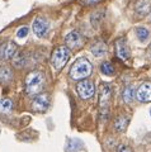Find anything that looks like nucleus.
<instances>
[{
  "label": "nucleus",
  "mask_w": 151,
  "mask_h": 152,
  "mask_svg": "<svg viewBox=\"0 0 151 152\" xmlns=\"http://www.w3.org/2000/svg\"><path fill=\"white\" fill-rule=\"evenodd\" d=\"M93 72V66L89 62L86 58H78L75 62L73 64L71 69H70V77L75 81H79V80H83L88 77L89 75Z\"/></svg>",
  "instance_id": "f03ea898"
},
{
  "label": "nucleus",
  "mask_w": 151,
  "mask_h": 152,
  "mask_svg": "<svg viewBox=\"0 0 151 152\" xmlns=\"http://www.w3.org/2000/svg\"><path fill=\"white\" fill-rule=\"evenodd\" d=\"M112 96V86L107 83L99 85V109H100V119L106 121L109 110V102Z\"/></svg>",
  "instance_id": "7ed1b4c3"
},
{
  "label": "nucleus",
  "mask_w": 151,
  "mask_h": 152,
  "mask_svg": "<svg viewBox=\"0 0 151 152\" xmlns=\"http://www.w3.org/2000/svg\"><path fill=\"white\" fill-rule=\"evenodd\" d=\"M13 79V72L8 66H0V83L8 84Z\"/></svg>",
  "instance_id": "4468645a"
},
{
  "label": "nucleus",
  "mask_w": 151,
  "mask_h": 152,
  "mask_svg": "<svg viewBox=\"0 0 151 152\" xmlns=\"http://www.w3.org/2000/svg\"><path fill=\"white\" fill-rule=\"evenodd\" d=\"M100 71L107 76H112L114 74V67H113L112 64H109V62H103L100 65Z\"/></svg>",
  "instance_id": "aec40b11"
},
{
  "label": "nucleus",
  "mask_w": 151,
  "mask_h": 152,
  "mask_svg": "<svg viewBox=\"0 0 151 152\" xmlns=\"http://www.w3.org/2000/svg\"><path fill=\"white\" fill-rule=\"evenodd\" d=\"M27 34H28V28L27 27H22L21 29L18 31V33H17V36L19 38H24Z\"/></svg>",
  "instance_id": "4be33fe9"
},
{
  "label": "nucleus",
  "mask_w": 151,
  "mask_h": 152,
  "mask_svg": "<svg viewBox=\"0 0 151 152\" xmlns=\"http://www.w3.org/2000/svg\"><path fill=\"white\" fill-rule=\"evenodd\" d=\"M13 107H14V104H13V100L12 99H1L0 100V113H3V114H8V113H10L13 110Z\"/></svg>",
  "instance_id": "f3484780"
},
{
  "label": "nucleus",
  "mask_w": 151,
  "mask_h": 152,
  "mask_svg": "<svg viewBox=\"0 0 151 152\" xmlns=\"http://www.w3.org/2000/svg\"><path fill=\"white\" fill-rule=\"evenodd\" d=\"M149 51H150V55H151V46H150V48H149Z\"/></svg>",
  "instance_id": "b1692460"
},
{
  "label": "nucleus",
  "mask_w": 151,
  "mask_h": 152,
  "mask_svg": "<svg viewBox=\"0 0 151 152\" xmlns=\"http://www.w3.org/2000/svg\"><path fill=\"white\" fill-rule=\"evenodd\" d=\"M70 55H71V51H70L66 46H60L57 48H55V51L52 52V56H51V64L56 70H61L62 67H65V65L67 64V61L70 58Z\"/></svg>",
  "instance_id": "20e7f679"
},
{
  "label": "nucleus",
  "mask_w": 151,
  "mask_h": 152,
  "mask_svg": "<svg viewBox=\"0 0 151 152\" xmlns=\"http://www.w3.org/2000/svg\"><path fill=\"white\" fill-rule=\"evenodd\" d=\"M12 64H13V66L15 69H23L26 66V64H27V58H26L24 53H21V52L19 53H15L14 57H13Z\"/></svg>",
  "instance_id": "dca6fc26"
},
{
  "label": "nucleus",
  "mask_w": 151,
  "mask_h": 152,
  "mask_svg": "<svg viewBox=\"0 0 151 152\" xmlns=\"http://www.w3.org/2000/svg\"><path fill=\"white\" fill-rule=\"evenodd\" d=\"M32 28H33V32H34L37 36L43 38L48 34L50 23L45 18H36L34 22H33V24H32Z\"/></svg>",
  "instance_id": "0eeeda50"
},
{
  "label": "nucleus",
  "mask_w": 151,
  "mask_h": 152,
  "mask_svg": "<svg viewBox=\"0 0 151 152\" xmlns=\"http://www.w3.org/2000/svg\"><path fill=\"white\" fill-rule=\"evenodd\" d=\"M135 89L132 85H128V86H126V89L123 90V94H122V98H123V100L127 103V104H130L133 102V98H135Z\"/></svg>",
  "instance_id": "a211bd4d"
},
{
  "label": "nucleus",
  "mask_w": 151,
  "mask_h": 152,
  "mask_svg": "<svg viewBox=\"0 0 151 152\" xmlns=\"http://www.w3.org/2000/svg\"><path fill=\"white\" fill-rule=\"evenodd\" d=\"M117 152H132V150H131V147L127 145H119L117 147Z\"/></svg>",
  "instance_id": "412c9836"
},
{
  "label": "nucleus",
  "mask_w": 151,
  "mask_h": 152,
  "mask_svg": "<svg viewBox=\"0 0 151 152\" xmlns=\"http://www.w3.org/2000/svg\"><path fill=\"white\" fill-rule=\"evenodd\" d=\"M151 10V1L150 0H139L136 4V12L140 15H146Z\"/></svg>",
  "instance_id": "ddd939ff"
},
{
  "label": "nucleus",
  "mask_w": 151,
  "mask_h": 152,
  "mask_svg": "<svg viewBox=\"0 0 151 152\" xmlns=\"http://www.w3.org/2000/svg\"><path fill=\"white\" fill-rule=\"evenodd\" d=\"M50 107V96L48 94L41 93L36 95L32 102V109L37 113H45Z\"/></svg>",
  "instance_id": "423d86ee"
},
{
  "label": "nucleus",
  "mask_w": 151,
  "mask_h": 152,
  "mask_svg": "<svg viewBox=\"0 0 151 152\" xmlns=\"http://www.w3.org/2000/svg\"><path fill=\"white\" fill-rule=\"evenodd\" d=\"M136 98L142 103L151 102V83H144L136 91Z\"/></svg>",
  "instance_id": "9d476101"
},
{
  "label": "nucleus",
  "mask_w": 151,
  "mask_h": 152,
  "mask_svg": "<svg viewBox=\"0 0 151 152\" xmlns=\"http://www.w3.org/2000/svg\"><path fill=\"white\" fill-rule=\"evenodd\" d=\"M45 74L40 70H33L26 77L24 83V90L26 94L29 96H36L42 93V90L45 88Z\"/></svg>",
  "instance_id": "f257e3e1"
},
{
  "label": "nucleus",
  "mask_w": 151,
  "mask_h": 152,
  "mask_svg": "<svg viewBox=\"0 0 151 152\" xmlns=\"http://www.w3.org/2000/svg\"><path fill=\"white\" fill-rule=\"evenodd\" d=\"M136 36H137V38L141 42H144V41H146L149 38L150 31L146 27H139L137 29H136Z\"/></svg>",
  "instance_id": "6ab92c4d"
},
{
  "label": "nucleus",
  "mask_w": 151,
  "mask_h": 152,
  "mask_svg": "<svg viewBox=\"0 0 151 152\" xmlns=\"http://www.w3.org/2000/svg\"><path fill=\"white\" fill-rule=\"evenodd\" d=\"M76 91L81 99H89L95 94V86L90 80H81L76 85Z\"/></svg>",
  "instance_id": "39448f33"
},
{
  "label": "nucleus",
  "mask_w": 151,
  "mask_h": 152,
  "mask_svg": "<svg viewBox=\"0 0 151 152\" xmlns=\"http://www.w3.org/2000/svg\"><path fill=\"white\" fill-rule=\"evenodd\" d=\"M150 114H151V110H150Z\"/></svg>",
  "instance_id": "393cba45"
},
{
  "label": "nucleus",
  "mask_w": 151,
  "mask_h": 152,
  "mask_svg": "<svg viewBox=\"0 0 151 152\" xmlns=\"http://www.w3.org/2000/svg\"><path fill=\"white\" fill-rule=\"evenodd\" d=\"M130 123V118L126 117V115H122V117H118L116 119V123H114V128L117 132H123L126 131L127 126Z\"/></svg>",
  "instance_id": "2eb2a0df"
},
{
  "label": "nucleus",
  "mask_w": 151,
  "mask_h": 152,
  "mask_svg": "<svg viewBox=\"0 0 151 152\" xmlns=\"http://www.w3.org/2000/svg\"><path fill=\"white\" fill-rule=\"evenodd\" d=\"M116 52H117V56L122 61H127L130 58V48L123 38H121V39L116 42Z\"/></svg>",
  "instance_id": "9b49d317"
},
{
  "label": "nucleus",
  "mask_w": 151,
  "mask_h": 152,
  "mask_svg": "<svg viewBox=\"0 0 151 152\" xmlns=\"http://www.w3.org/2000/svg\"><path fill=\"white\" fill-rule=\"evenodd\" d=\"M102 0H80V3L83 4V5H95V4L100 3Z\"/></svg>",
  "instance_id": "5701e85b"
},
{
  "label": "nucleus",
  "mask_w": 151,
  "mask_h": 152,
  "mask_svg": "<svg viewBox=\"0 0 151 152\" xmlns=\"http://www.w3.org/2000/svg\"><path fill=\"white\" fill-rule=\"evenodd\" d=\"M90 51L95 57H102V56L106 55L107 46H106V43L103 41H97V42H94V43L92 45Z\"/></svg>",
  "instance_id": "f8f14e48"
},
{
  "label": "nucleus",
  "mask_w": 151,
  "mask_h": 152,
  "mask_svg": "<svg viewBox=\"0 0 151 152\" xmlns=\"http://www.w3.org/2000/svg\"><path fill=\"white\" fill-rule=\"evenodd\" d=\"M65 43H66V47H67L69 50L79 48V47L84 43V37L80 34V32L71 31L65 37Z\"/></svg>",
  "instance_id": "6e6552de"
},
{
  "label": "nucleus",
  "mask_w": 151,
  "mask_h": 152,
  "mask_svg": "<svg viewBox=\"0 0 151 152\" xmlns=\"http://www.w3.org/2000/svg\"><path fill=\"white\" fill-rule=\"evenodd\" d=\"M18 47L14 42H5L0 46V58L1 60H10L17 53Z\"/></svg>",
  "instance_id": "1a4fd4ad"
}]
</instances>
